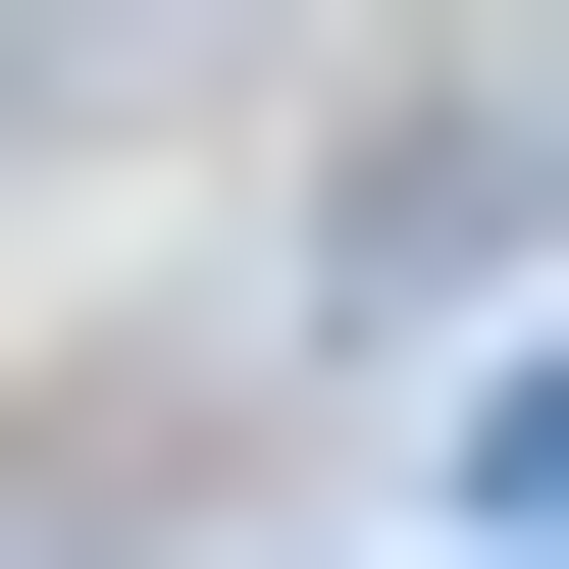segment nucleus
Returning a JSON list of instances; mask_svg holds the SVG:
<instances>
[{"instance_id":"1","label":"nucleus","mask_w":569,"mask_h":569,"mask_svg":"<svg viewBox=\"0 0 569 569\" xmlns=\"http://www.w3.org/2000/svg\"><path fill=\"white\" fill-rule=\"evenodd\" d=\"M466 518H518V569H569V362H466Z\"/></svg>"}]
</instances>
